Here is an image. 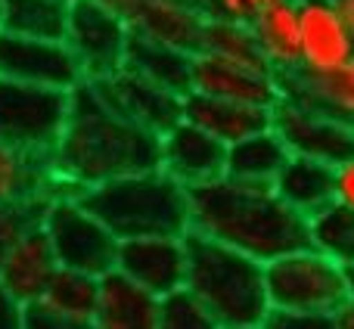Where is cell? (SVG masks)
<instances>
[{"label":"cell","mask_w":354,"mask_h":329,"mask_svg":"<svg viewBox=\"0 0 354 329\" xmlns=\"http://www.w3.org/2000/svg\"><path fill=\"white\" fill-rule=\"evenodd\" d=\"M53 174L62 193L78 196L100 183L159 168V137L124 122L97 97L93 84L68 93V118L56 143Z\"/></svg>","instance_id":"cell-1"},{"label":"cell","mask_w":354,"mask_h":329,"mask_svg":"<svg viewBox=\"0 0 354 329\" xmlns=\"http://www.w3.org/2000/svg\"><path fill=\"white\" fill-rule=\"evenodd\" d=\"M189 233L270 264L289 252L308 249V224L286 208L270 187L221 180L189 189Z\"/></svg>","instance_id":"cell-2"},{"label":"cell","mask_w":354,"mask_h":329,"mask_svg":"<svg viewBox=\"0 0 354 329\" xmlns=\"http://www.w3.org/2000/svg\"><path fill=\"white\" fill-rule=\"evenodd\" d=\"M78 202L118 239H183L189 233V193L159 168L100 183Z\"/></svg>","instance_id":"cell-3"},{"label":"cell","mask_w":354,"mask_h":329,"mask_svg":"<svg viewBox=\"0 0 354 329\" xmlns=\"http://www.w3.org/2000/svg\"><path fill=\"white\" fill-rule=\"evenodd\" d=\"M183 289L218 320L221 329H261L270 311L264 292V264L196 233L183 236Z\"/></svg>","instance_id":"cell-4"},{"label":"cell","mask_w":354,"mask_h":329,"mask_svg":"<svg viewBox=\"0 0 354 329\" xmlns=\"http://www.w3.org/2000/svg\"><path fill=\"white\" fill-rule=\"evenodd\" d=\"M264 292L270 311L336 314L351 299L348 270L311 249H299L264 264Z\"/></svg>","instance_id":"cell-5"},{"label":"cell","mask_w":354,"mask_h":329,"mask_svg":"<svg viewBox=\"0 0 354 329\" xmlns=\"http://www.w3.org/2000/svg\"><path fill=\"white\" fill-rule=\"evenodd\" d=\"M68 118V93L0 78V147L50 162Z\"/></svg>","instance_id":"cell-6"},{"label":"cell","mask_w":354,"mask_h":329,"mask_svg":"<svg viewBox=\"0 0 354 329\" xmlns=\"http://www.w3.org/2000/svg\"><path fill=\"white\" fill-rule=\"evenodd\" d=\"M41 230L62 270L106 276L115 270L118 239L78 202V196H53L44 205Z\"/></svg>","instance_id":"cell-7"},{"label":"cell","mask_w":354,"mask_h":329,"mask_svg":"<svg viewBox=\"0 0 354 329\" xmlns=\"http://www.w3.org/2000/svg\"><path fill=\"white\" fill-rule=\"evenodd\" d=\"M62 44L75 56L84 81H106L124 68L131 25L97 0H72L66 6Z\"/></svg>","instance_id":"cell-8"},{"label":"cell","mask_w":354,"mask_h":329,"mask_svg":"<svg viewBox=\"0 0 354 329\" xmlns=\"http://www.w3.org/2000/svg\"><path fill=\"white\" fill-rule=\"evenodd\" d=\"M270 131L283 140L286 153L299 156V159H311L336 168L354 156V128L324 115V112L289 103V100H280L274 106Z\"/></svg>","instance_id":"cell-9"},{"label":"cell","mask_w":354,"mask_h":329,"mask_svg":"<svg viewBox=\"0 0 354 329\" xmlns=\"http://www.w3.org/2000/svg\"><path fill=\"white\" fill-rule=\"evenodd\" d=\"M0 78L62 93H72L78 84H84L78 62L62 41L19 37L6 31H0Z\"/></svg>","instance_id":"cell-10"},{"label":"cell","mask_w":354,"mask_h":329,"mask_svg":"<svg viewBox=\"0 0 354 329\" xmlns=\"http://www.w3.org/2000/svg\"><path fill=\"white\" fill-rule=\"evenodd\" d=\"M299 75H330L354 59V31L336 0H295Z\"/></svg>","instance_id":"cell-11"},{"label":"cell","mask_w":354,"mask_h":329,"mask_svg":"<svg viewBox=\"0 0 354 329\" xmlns=\"http://www.w3.org/2000/svg\"><path fill=\"white\" fill-rule=\"evenodd\" d=\"M87 84H93L97 97L115 115H122L124 122L137 124V128L149 131L156 137H162L183 118V97H174V93L137 78L128 68H122L106 81H87Z\"/></svg>","instance_id":"cell-12"},{"label":"cell","mask_w":354,"mask_h":329,"mask_svg":"<svg viewBox=\"0 0 354 329\" xmlns=\"http://www.w3.org/2000/svg\"><path fill=\"white\" fill-rule=\"evenodd\" d=\"M224 143L214 140L212 134H205L196 124H189L187 118H180L174 128H168L159 137V171L171 177L174 183H180L187 193L221 180L224 177Z\"/></svg>","instance_id":"cell-13"},{"label":"cell","mask_w":354,"mask_h":329,"mask_svg":"<svg viewBox=\"0 0 354 329\" xmlns=\"http://www.w3.org/2000/svg\"><path fill=\"white\" fill-rule=\"evenodd\" d=\"M202 97L227 100V103H243L255 109H270L283 100L280 78L268 68H249L236 62L218 59V56L199 53L193 59V91Z\"/></svg>","instance_id":"cell-14"},{"label":"cell","mask_w":354,"mask_h":329,"mask_svg":"<svg viewBox=\"0 0 354 329\" xmlns=\"http://www.w3.org/2000/svg\"><path fill=\"white\" fill-rule=\"evenodd\" d=\"M115 270L149 292L153 299H165L180 292L187 280V249L183 239H128L118 243Z\"/></svg>","instance_id":"cell-15"},{"label":"cell","mask_w":354,"mask_h":329,"mask_svg":"<svg viewBox=\"0 0 354 329\" xmlns=\"http://www.w3.org/2000/svg\"><path fill=\"white\" fill-rule=\"evenodd\" d=\"M56 270H59V264L53 258V249H50L41 224H35L31 230L22 233V239L3 258V264H0V286L6 289V295L16 305L28 308L35 301H44Z\"/></svg>","instance_id":"cell-16"},{"label":"cell","mask_w":354,"mask_h":329,"mask_svg":"<svg viewBox=\"0 0 354 329\" xmlns=\"http://www.w3.org/2000/svg\"><path fill=\"white\" fill-rule=\"evenodd\" d=\"M208 19L193 0H143L137 16L131 19V31L149 37L156 44H165L187 56L202 53Z\"/></svg>","instance_id":"cell-17"},{"label":"cell","mask_w":354,"mask_h":329,"mask_svg":"<svg viewBox=\"0 0 354 329\" xmlns=\"http://www.w3.org/2000/svg\"><path fill=\"white\" fill-rule=\"evenodd\" d=\"M249 31L270 75L283 81L299 72V6L295 0H274V3L252 10Z\"/></svg>","instance_id":"cell-18"},{"label":"cell","mask_w":354,"mask_h":329,"mask_svg":"<svg viewBox=\"0 0 354 329\" xmlns=\"http://www.w3.org/2000/svg\"><path fill=\"white\" fill-rule=\"evenodd\" d=\"M183 118L224 147L236 140H245L252 134L270 131V109H255L243 103H227V100L202 97V93H187L183 97Z\"/></svg>","instance_id":"cell-19"},{"label":"cell","mask_w":354,"mask_h":329,"mask_svg":"<svg viewBox=\"0 0 354 329\" xmlns=\"http://www.w3.org/2000/svg\"><path fill=\"white\" fill-rule=\"evenodd\" d=\"M283 100L299 103L305 109L324 112L336 122L354 128V59L330 75H289L280 81Z\"/></svg>","instance_id":"cell-20"},{"label":"cell","mask_w":354,"mask_h":329,"mask_svg":"<svg viewBox=\"0 0 354 329\" xmlns=\"http://www.w3.org/2000/svg\"><path fill=\"white\" fill-rule=\"evenodd\" d=\"M97 329H156L159 326V299L143 292L118 270L100 276V295L93 308Z\"/></svg>","instance_id":"cell-21"},{"label":"cell","mask_w":354,"mask_h":329,"mask_svg":"<svg viewBox=\"0 0 354 329\" xmlns=\"http://www.w3.org/2000/svg\"><path fill=\"white\" fill-rule=\"evenodd\" d=\"M193 59L196 56H187L180 50H171L165 44H156L131 31L124 68L134 72L137 78L174 93V97H187L193 91Z\"/></svg>","instance_id":"cell-22"},{"label":"cell","mask_w":354,"mask_h":329,"mask_svg":"<svg viewBox=\"0 0 354 329\" xmlns=\"http://www.w3.org/2000/svg\"><path fill=\"white\" fill-rule=\"evenodd\" d=\"M270 189L277 193V199L283 205L308 220L311 214H317L320 208H326L333 202V168L289 156L280 174H277V180L270 183Z\"/></svg>","instance_id":"cell-23"},{"label":"cell","mask_w":354,"mask_h":329,"mask_svg":"<svg viewBox=\"0 0 354 329\" xmlns=\"http://www.w3.org/2000/svg\"><path fill=\"white\" fill-rule=\"evenodd\" d=\"M53 196H66L53 174V164L0 147V208L50 202Z\"/></svg>","instance_id":"cell-24"},{"label":"cell","mask_w":354,"mask_h":329,"mask_svg":"<svg viewBox=\"0 0 354 329\" xmlns=\"http://www.w3.org/2000/svg\"><path fill=\"white\" fill-rule=\"evenodd\" d=\"M286 159L289 153L280 137L274 131H261L227 147L224 177L236 183H252V187H270Z\"/></svg>","instance_id":"cell-25"},{"label":"cell","mask_w":354,"mask_h":329,"mask_svg":"<svg viewBox=\"0 0 354 329\" xmlns=\"http://www.w3.org/2000/svg\"><path fill=\"white\" fill-rule=\"evenodd\" d=\"M305 224H308V249L330 258L342 270L354 267V214L348 208L330 202L317 214H311Z\"/></svg>","instance_id":"cell-26"},{"label":"cell","mask_w":354,"mask_h":329,"mask_svg":"<svg viewBox=\"0 0 354 329\" xmlns=\"http://www.w3.org/2000/svg\"><path fill=\"white\" fill-rule=\"evenodd\" d=\"M66 3L59 0H0V31L19 37L62 41Z\"/></svg>","instance_id":"cell-27"},{"label":"cell","mask_w":354,"mask_h":329,"mask_svg":"<svg viewBox=\"0 0 354 329\" xmlns=\"http://www.w3.org/2000/svg\"><path fill=\"white\" fill-rule=\"evenodd\" d=\"M202 53L218 56V59H227V62H236V66L268 68L261 59V53H258L255 37H252V31H249V22H221V19H208L205 37H202Z\"/></svg>","instance_id":"cell-28"},{"label":"cell","mask_w":354,"mask_h":329,"mask_svg":"<svg viewBox=\"0 0 354 329\" xmlns=\"http://www.w3.org/2000/svg\"><path fill=\"white\" fill-rule=\"evenodd\" d=\"M97 295H100V280L97 276L78 274V270H56L53 283L47 286V301L50 308L62 314H72V317H93V308H97Z\"/></svg>","instance_id":"cell-29"},{"label":"cell","mask_w":354,"mask_h":329,"mask_svg":"<svg viewBox=\"0 0 354 329\" xmlns=\"http://www.w3.org/2000/svg\"><path fill=\"white\" fill-rule=\"evenodd\" d=\"M156 329H221V323L187 292H171L159 299V326Z\"/></svg>","instance_id":"cell-30"},{"label":"cell","mask_w":354,"mask_h":329,"mask_svg":"<svg viewBox=\"0 0 354 329\" xmlns=\"http://www.w3.org/2000/svg\"><path fill=\"white\" fill-rule=\"evenodd\" d=\"M47 202H31V205H16V208H0V264L10 255V249L22 239L25 230L41 224V214Z\"/></svg>","instance_id":"cell-31"},{"label":"cell","mask_w":354,"mask_h":329,"mask_svg":"<svg viewBox=\"0 0 354 329\" xmlns=\"http://www.w3.org/2000/svg\"><path fill=\"white\" fill-rule=\"evenodd\" d=\"M22 329H97L91 317H72L47 301H35V305L22 308Z\"/></svg>","instance_id":"cell-32"},{"label":"cell","mask_w":354,"mask_h":329,"mask_svg":"<svg viewBox=\"0 0 354 329\" xmlns=\"http://www.w3.org/2000/svg\"><path fill=\"white\" fill-rule=\"evenodd\" d=\"M261 329H336L333 314H301V311H268Z\"/></svg>","instance_id":"cell-33"},{"label":"cell","mask_w":354,"mask_h":329,"mask_svg":"<svg viewBox=\"0 0 354 329\" xmlns=\"http://www.w3.org/2000/svg\"><path fill=\"white\" fill-rule=\"evenodd\" d=\"M205 19H221V22H249L252 3L249 0H193Z\"/></svg>","instance_id":"cell-34"},{"label":"cell","mask_w":354,"mask_h":329,"mask_svg":"<svg viewBox=\"0 0 354 329\" xmlns=\"http://www.w3.org/2000/svg\"><path fill=\"white\" fill-rule=\"evenodd\" d=\"M333 202L354 214V156L333 168Z\"/></svg>","instance_id":"cell-35"},{"label":"cell","mask_w":354,"mask_h":329,"mask_svg":"<svg viewBox=\"0 0 354 329\" xmlns=\"http://www.w3.org/2000/svg\"><path fill=\"white\" fill-rule=\"evenodd\" d=\"M0 329H22V305H16L3 286H0Z\"/></svg>","instance_id":"cell-36"},{"label":"cell","mask_w":354,"mask_h":329,"mask_svg":"<svg viewBox=\"0 0 354 329\" xmlns=\"http://www.w3.org/2000/svg\"><path fill=\"white\" fill-rule=\"evenodd\" d=\"M97 3H103L106 10H112L115 16H122L124 22L131 25V19L137 16V10L143 6V0H97Z\"/></svg>","instance_id":"cell-37"},{"label":"cell","mask_w":354,"mask_h":329,"mask_svg":"<svg viewBox=\"0 0 354 329\" xmlns=\"http://www.w3.org/2000/svg\"><path fill=\"white\" fill-rule=\"evenodd\" d=\"M336 329H354V299H348L336 314Z\"/></svg>","instance_id":"cell-38"},{"label":"cell","mask_w":354,"mask_h":329,"mask_svg":"<svg viewBox=\"0 0 354 329\" xmlns=\"http://www.w3.org/2000/svg\"><path fill=\"white\" fill-rule=\"evenodd\" d=\"M336 6L342 10L345 22H348V25H351V31H354V0H336Z\"/></svg>","instance_id":"cell-39"},{"label":"cell","mask_w":354,"mask_h":329,"mask_svg":"<svg viewBox=\"0 0 354 329\" xmlns=\"http://www.w3.org/2000/svg\"><path fill=\"white\" fill-rule=\"evenodd\" d=\"M252 3V10H258V6H264V3H274V0H249Z\"/></svg>","instance_id":"cell-40"},{"label":"cell","mask_w":354,"mask_h":329,"mask_svg":"<svg viewBox=\"0 0 354 329\" xmlns=\"http://www.w3.org/2000/svg\"><path fill=\"white\" fill-rule=\"evenodd\" d=\"M348 283H351V299H354V267L348 270Z\"/></svg>","instance_id":"cell-41"},{"label":"cell","mask_w":354,"mask_h":329,"mask_svg":"<svg viewBox=\"0 0 354 329\" xmlns=\"http://www.w3.org/2000/svg\"><path fill=\"white\" fill-rule=\"evenodd\" d=\"M59 3H66V6H68V3H72V0H59Z\"/></svg>","instance_id":"cell-42"}]
</instances>
